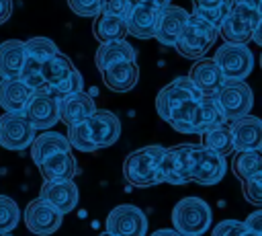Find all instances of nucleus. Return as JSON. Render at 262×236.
Segmentation results:
<instances>
[{
  "label": "nucleus",
  "mask_w": 262,
  "mask_h": 236,
  "mask_svg": "<svg viewBox=\"0 0 262 236\" xmlns=\"http://www.w3.org/2000/svg\"><path fill=\"white\" fill-rule=\"evenodd\" d=\"M186 78L192 82V86L203 96H209V99H213L215 92L225 84V76L221 74V70H219V66L215 64L213 57L194 60V64L190 66Z\"/></svg>",
  "instance_id": "nucleus-13"
},
{
  "label": "nucleus",
  "mask_w": 262,
  "mask_h": 236,
  "mask_svg": "<svg viewBox=\"0 0 262 236\" xmlns=\"http://www.w3.org/2000/svg\"><path fill=\"white\" fill-rule=\"evenodd\" d=\"M86 127H88V133H90L96 150L113 146L121 135V121L111 111H96L86 121Z\"/></svg>",
  "instance_id": "nucleus-17"
},
{
  "label": "nucleus",
  "mask_w": 262,
  "mask_h": 236,
  "mask_svg": "<svg viewBox=\"0 0 262 236\" xmlns=\"http://www.w3.org/2000/svg\"><path fill=\"white\" fill-rule=\"evenodd\" d=\"M104 226V232L111 236H145L147 218L137 205L121 203L108 211Z\"/></svg>",
  "instance_id": "nucleus-9"
},
{
  "label": "nucleus",
  "mask_w": 262,
  "mask_h": 236,
  "mask_svg": "<svg viewBox=\"0 0 262 236\" xmlns=\"http://www.w3.org/2000/svg\"><path fill=\"white\" fill-rule=\"evenodd\" d=\"M23 115L35 129H49L59 121V103L49 92H35Z\"/></svg>",
  "instance_id": "nucleus-15"
},
{
  "label": "nucleus",
  "mask_w": 262,
  "mask_h": 236,
  "mask_svg": "<svg viewBox=\"0 0 262 236\" xmlns=\"http://www.w3.org/2000/svg\"><path fill=\"white\" fill-rule=\"evenodd\" d=\"M98 236H111V234H108V232H100Z\"/></svg>",
  "instance_id": "nucleus-47"
},
{
  "label": "nucleus",
  "mask_w": 262,
  "mask_h": 236,
  "mask_svg": "<svg viewBox=\"0 0 262 236\" xmlns=\"http://www.w3.org/2000/svg\"><path fill=\"white\" fill-rule=\"evenodd\" d=\"M12 14V0H0V25H4Z\"/></svg>",
  "instance_id": "nucleus-42"
},
{
  "label": "nucleus",
  "mask_w": 262,
  "mask_h": 236,
  "mask_svg": "<svg viewBox=\"0 0 262 236\" xmlns=\"http://www.w3.org/2000/svg\"><path fill=\"white\" fill-rule=\"evenodd\" d=\"M188 21V10H184L182 6H176V4H168L162 8V16H160V23H158V31H156V39L162 43V45H168V47H174L184 25Z\"/></svg>",
  "instance_id": "nucleus-18"
},
{
  "label": "nucleus",
  "mask_w": 262,
  "mask_h": 236,
  "mask_svg": "<svg viewBox=\"0 0 262 236\" xmlns=\"http://www.w3.org/2000/svg\"><path fill=\"white\" fill-rule=\"evenodd\" d=\"M199 99H203V94L192 86V82L186 76H180V78H174L170 84H166L158 92V96H156V111H158V115L164 121H170L172 115L182 105H186L188 101H199Z\"/></svg>",
  "instance_id": "nucleus-8"
},
{
  "label": "nucleus",
  "mask_w": 262,
  "mask_h": 236,
  "mask_svg": "<svg viewBox=\"0 0 262 236\" xmlns=\"http://www.w3.org/2000/svg\"><path fill=\"white\" fill-rule=\"evenodd\" d=\"M61 220L63 215L39 197L29 201V205L25 207V226L29 232L37 236H51L53 232L59 230Z\"/></svg>",
  "instance_id": "nucleus-11"
},
{
  "label": "nucleus",
  "mask_w": 262,
  "mask_h": 236,
  "mask_svg": "<svg viewBox=\"0 0 262 236\" xmlns=\"http://www.w3.org/2000/svg\"><path fill=\"white\" fill-rule=\"evenodd\" d=\"M92 35L98 43H111V41H123L127 33V21L108 12H98L92 23Z\"/></svg>",
  "instance_id": "nucleus-25"
},
{
  "label": "nucleus",
  "mask_w": 262,
  "mask_h": 236,
  "mask_svg": "<svg viewBox=\"0 0 262 236\" xmlns=\"http://www.w3.org/2000/svg\"><path fill=\"white\" fill-rule=\"evenodd\" d=\"M217 37H219L217 27L209 25L207 21H203L196 14H188V21H186L174 49L186 60H201L213 47Z\"/></svg>",
  "instance_id": "nucleus-3"
},
{
  "label": "nucleus",
  "mask_w": 262,
  "mask_h": 236,
  "mask_svg": "<svg viewBox=\"0 0 262 236\" xmlns=\"http://www.w3.org/2000/svg\"><path fill=\"white\" fill-rule=\"evenodd\" d=\"M41 66H43V62L33 60V57H27L25 64H23V70H20V74H18V78H20L27 86H31L35 92H47V84H45V80H43V70H41Z\"/></svg>",
  "instance_id": "nucleus-31"
},
{
  "label": "nucleus",
  "mask_w": 262,
  "mask_h": 236,
  "mask_svg": "<svg viewBox=\"0 0 262 236\" xmlns=\"http://www.w3.org/2000/svg\"><path fill=\"white\" fill-rule=\"evenodd\" d=\"M145 2H149V4H154V6H158V8H164V6L172 4V0H145Z\"/></svg>",
  "instance_id": "nucleus-45"
},
{
  "label": "nucleus",
  "mask_w": 262,
  "mask_h": 236,
  "mask_svg": "<svg viewBox=\"0 0 262 236\" xmlns=\"http://www.w3.org/2000/svg\"><path fill=\"white\" fill-rule=\"evenodd\" d=\"M39 199L49 203L53 209H57L61 215L74 211L78 205V187L72 181H43Z\"/></svg>",
  "instance_id": "nucleus-14"
},
{
  "label": "nucleus",
  "mask_w": 262,
  "mask_h": 236,
  "mask_svg": "<svg viewBox=\"0 0 262 236\" xmlns=\"http://www.w3.org/2000/svg\"><path fill=\"white\" fill-rule=\"evenodd\" d=\"M100 74L104 86L111 88L113 92H129L131 88H135L139 80V66L137 62H123L113 68H106Z\"/></svg>",
  "instance_id": "nucleus-22"
},
{
  "label": "nucleus",
  "mask_w": 262,
  "mask_h": 236,
  "mask_svg": "<svg viewBox=\"0 0 262 236\" xmlns=\"http://www.w3.org/2000/svg\"><path fill=\"white\" fill-rule=\"evenodd\" d=\"M123 62H135V49L131 43L123 41H111V43H100L96 53H94V64L100 72L106 68H113Z\"/></svg>",
  "instance_id": "nucleus-23"
},
{
  "label": "nucleus",
  "mask_w": 262,
  "mask_h": 236,
  "mask_svg": "<svg viewBox=\"0 0 262 236\" xmlns=\"http://www.w3.org/2000/svg\"><path fill=\"white\" fill-rule=\"evenodd\" d=\"M260 66H262V55H260Z\"/></svg>",
  "instance_id": "nucleus-48"
},
{
  "label": "nucleus",
  "mask_w": 262,
  "mask_h": 236,
  "mask_svg": "<svg viewBox=\"0 0 262 236\" xmlns=\"http://www.w3.org/2000/svg\"><path fill=\"white\" fill-rule=\"evenodd\" d=\"M25 60H27L25 41L6 39L0 43V76L2 78H18Z\"/></svg>",
  "instance_id": "nucleus-26"
},
{
  "label": "nucleus",
  "mask_w": 262,
  "mask_h": 236,
  "mask_svg": "<svg viewBox=\"0 0 262 236\" xmlns=\"http://www.w3.org/2000/svg\"><path fill=\"white\" fill-rule=\"evenodd\" d=\"M242 236H258V234H254V232H250V230H248V228H246V230H244V232H242Z\"/></svg>",
  "instance_id": "nucleus-46"
},
{
  "label": "nucleus",
  "mask_w": 262,
  "mask_h": 236,
  "mask_svg": "<svg viewBox=\"0 0 262 236\" xmlns=\"http://www.w3.org/2000/svg\"><path fill=\"white\" fill-rule=\"evenodd\" d=\"M227 164L225 158L203 148L201 144H192L190 148V162H188V181L211 187L217 185L225 176Z\"/></svg>",
  "instance_id": "nucleus-7"
},
{
  "label": "nucleus",
  "mask_w": 262,
  "mask_h": 236,
  "mask_svg": "<svg viewBox=\"0 0 262 236\" xmlns=\"http://www.w3.org/2000/svg\"><path fill=\"white\" fill-rule=\"evenodd\" d=\"M213 60L219 66V70L225 76V80L244 82L254 70V53L250 51L248 45L221 43L217 47Z\"/></svg>",
  "instance_id": "nucleus-6"
},
{
  "label": "nucleus",
  "mask_w": 262,
  "mask_h": 236,
  "mask_svg": "<svg viewBox=\"0 0 262 236\" xmlns=\"http://www.w3.org/2000/svg\"><path fill=\"white\" fill-rule=\"evenodd\" d=\"M219 113L225 121L233 123L246 115H250V109L254 105V92L246 82L225 80V84L215 92L213 96Z\"/></svg>",
  "instance_id": "nucleus-5"
},
{
  "label": "nucleus",
  "mask_w": 262,
  "mask_h": 236,
  "mask_svg": "<svg viewBox=\"0 0 262 236\" xmlns=\"http://www.w3.org/2000/svg\"><path fill=\"white\" fill-rule=\"evenodd\" d=\"M41 70H43V80H45L47 90H49V88L57 86L59 82H63L68 76H72L78 68L72 64V60H70L68 55H63V53L59 51V53H55L53 57L45 60L43 66H41Z\"/></svg>",
  "instance_id": "nucleus-29"
},
{
  "label": "nucleus",
  "mask_w": 262,
  "mask_h": 236,
  "mask_svg": "<svg viewBox=\"0 0 262 236\" xmlns=\"http://www.w3.org/2000/svg\"><path fill=\"white\" fill-rule=\"evenodd\" d=\"M244 230H246L244 222H239V220H223V222L215 224L211 236H242Z\"/></svg>",
  "instance_id": "nucleus-39"
},
{
  "label": "nucleus",
  "mask_w": 262,
  "mask_h": 236,
  "mask_svg": "<svg viewBox=\"0 0 262 236\" xmlns=\"http://www.w3.org/2000/svg\"><path fill=\"white\" fill-rule=\"evenodd\" d=\"M59 152H72V146H70L68 137L57 131H43L41 135H35V140L31 144V158L37 166L43 160H47L49 156L59 154Z\"/></svg>",
  "instance_id": "nucleus-24"
},
{
  "label": "nucleus",
  "mask_w": 262,
  "mask_h": 236,
  "mask_svg": "<svg viewBox=\"0 0 262 236\" xmlns=\"http://www.w3.org/2000/svg\"><path fill=\"white\" fill-rule=\"evenodd\" d=\"M135 4H139V0H102L100 12H108V14H115V16H121L127 21V16L135 8Z\"/></svg>",
  "instance_id": "nucleus-37"
},
{
  "label": "nucleus",
  "mask_w": 262,
  "mask_h": 236,
  "mask_svg": "<svg viewBox=\"0 0 262 236\" xmlns=\"http://www.w3.org/2000/svg\"><path fill=\"white\" fill-rule=\"evenodd\" d=\"M20 222V209L14 199L8 195H0V234H8Z\"/></svg>",
  "instance_id": "nucleus-33"
},
{
  "label": "nucleus",
  "mask_w": 262,
  "mask_h": 236,
  "mask_svg": "<svg viewBox=\"0 0 262 236\" xmlns=\"http://www.w3.org/2000/svg\"><path fill=\"white\" fill-rule=\"evenodd\" d=\"M244 226H246L250 232L262 236V207H260V209H254V211L244 220Z\"/></svg>",
  "instance_id": "nucleus-40"
},
{
  "label": "nucleus",
  "mask_w": 262,
  "mask_h": 236,
  "mask_svg": "<svg viewBox=\"0 0 262 236\" xmlns=\"http://www.w3.org/2000/svg\"><path fill=\"white\" fill-rule=\"evenodd\" d=\"M151 236H180L174 228H162V230H156Z\"/></svg>",
  "instance_id": "nucleus-44"
},
{
  "label": "nucleus",
  "mask_w": 262,
  "mask_h": 236,
  "mask_svg": "<svg viewBox=\"0 0 262 236\" xmlns=\"http://www.w3.org/2000/svg\"><path fill=\"white\" fill-rule=\"evenodd\" d=\"M68 6L74 10V14L96 16L102 10V0H68Z\"/></svg>",
  "instance_id": "nucleus-38"
},
{
  "label": "nucleus",
  "mask_w": 262,
  "mask_h": 236,
  "mask_svg": "<svg viewBox=\"0 0 262 236\" xmlns=\"http://www.w3.org/2000/svg\"><path fill=\"white\" fill-rule=\"evenodd\" d=\"M139 2H143V0H139Z\"/></svg>",
  "instance_id": "nucleus-50"
},
{
  "label": "nucleus",
  "mask_w": 262,
  "mask_h": 236,
  "mask_svg": "<svg viewBox=\"0 0 262 236\" xmlns=\"http://www.w3.org/2000/svg\"><path fill=\"white\" fill-rule=\"evenodd\" d=\"M0 236H8V234H0Z\"/></svg>",
  "instance_id": "nucleus-49"
},
{
  "label": "nucleus",
  "mask_w": 262,
  "mask_h": 236,
  "mask_svg": "<svg viewBox=\"0 0 262 236\" xmlns=\"http://www.w3.org/2000/svg\"><path fill=\"white\" fill-rule=\"evenodd\" d=\"M213 222L211 207L201 197H184L172 209V226L180 236H201Z\"/></svg>",
  "instance_id": "nucleus-4"
},
{
  "label": "nucleus",
  "mask_w": 262,
  "mask_h": 236,
  "mask_svg": "<svg viewBox=\"0 0 262 236\" xmlns=\"http://www.w3.org/2000/svg\"><path fill=\"white\" fill-rule=\"evenodd\" d=\"M192 2V8L194 10H207V8H215V6H221L229 0H190Z\"/></svg>",
  "instance_id": "nucleus-41"
},
{
  "label": "nucleus",
  "mask_w": 262,
  "mask_h": 236,
  "mask_svg": "<svg viewBox=\"0 0 262 236\" xmlns=\"http://www.w3.org/2000/svg\"><path fill=\"white\" fill-rule=\"evenodd\" d=\"M201 146L219 154V156H229L231 152H235L233 148V135H231V123L223 121L219 125H213L211 129H207L205 133H201Z\"/></svg>",
  "instance_id": "nucleus-28"
},
{
  "label": "nucleus",
  "mask_w": 262,
  "mask_h": 236,
  "mask_svg": "<svg viewBox=\"0 0 262 236\" xmlns=\"http://www.w3.org/2000/svg\"><path fill=\"white\" fill-rule=\"evenodd\" d=\"M43 181H72L76 174V160L72 152H59L43 160L39 166Z\"/></svg>",
  "instance_id": "nucleus-27"
},
{
  "label": "nucleus",
  "mask_w": 262,
  "mask_h": 236,
  "mask_svg": "<svg viewBox=\"0 0 262 236\" xmlns=\"http://www.w3.org/2000/svg\"><path fill=\"white\" fill-rule=\"evenodd\" d=\"M233 148L239 150H262V119L246 115L231 123Z\"/></svg>",
  "instance_id": "nucleus-20"
},
{
  "label": "nucleus",
  "mask_w": 262,
  "mask_h": 236,
  "mask_svg": "<svg viewBox=\"0 0 262 236\" xmlns=\"http://www.w3.org/2000/svg\"><path fill=\"white\" fill-rule=\"evenodd\" d=\"M252 41H254L256 45H260V47H262V18H260V23H258V25H256V29H254Z\"/></svg>",
  "instance_id": "nucleus-43"
},
{
  "label": "nucleus",
  "mask_w": 262,
  "mask_h": 236,
  "mask_svg": "<svg viewBox=\"0 0 262 236\" xmlns=\"http://www.w3.org/2000/svg\"><path fill=\"white\" fill-rule=\"evenodd\" d=\"M68 142L72 148L80 150V152H96V146L92 144V137L88 133L86 121L84 123H76V125H68Z\"/></svg>",
  "instance_id": "nucleus-34"
},
{
  "label": "nucleus",
  "mask_w": 262,
  "mask_h": 236,
  "mask_svg": "<svg viewBox=\"0 0 262 236\" xmlns=\"http://www.w3.org/2000/svg\"><path fill=\"white\" fill-rule=\"evenodd\" d=\"M231 168H233V174L237 179H242V183L254 179L256 174L262 172V152L260 150H239V152H235V156L231 160Z\"/></svg>",
  "instance_id": "nucleus-30"
},
{
  "label": "nucleus",
  "mask_w": 262,
  "mask_h": 236,
  "mask_svg": "<svg viewBox=\"0 0 262 236\" xmlns=\"http://www.w3.org/2000/svg\"><path fill=\"white\" fill-rule=\"evenodd\" d=\"M35 90L27 86L20 78H2L0 80V107L4 113H23L33 99Z\"/></svg>",
  "instance_id": "nucleus-19"
},
{
  "label": "nucleus",
  "mask_w": 262,
  "mask_h": 236,
  "mask_svg": "<svg viewBox=\"0 0 262 236\" xmlns=\"http://www.w3.org/2000/svg\"><path fill=\"white\" fill-rule=\"evenodd\" d=\"M190 148L192 144H180L166 148L162 158V183L170 185H186L188 181V162H190Z\"/></svg>",
  "instance_id": "nucleus-12"
},
{
  "label": "nucleus",
  "mask_w": 262,
  "mask_h": 236,
  "mask_svg": "<svg viewBox=\"0 0 262 236\" xmlns=\"http://www.w3.org/2000/svg\"><path fill=\"white\" fill-rule=\"evenodd\" d=\"M96 103L88 92H78L74 96H68L63 101H59V121H63L66 125H76V123H84L88 121L94 113H96Z\"/></svg>",
  "instance_id": "nucleus-21"
},
{
  "label": "nucleus",
  "mask_w": 262,
  "mask_h": 236,
  "mask_svg": "<svg viewBox=\"0 0 262 236\" xmlns=\"http://www.w3.org/2000/svg\"><path fill=\"white\" fill-rule=\"evenodd\" d=\"M242 193H244V199L256 207H262V172L256 174L254 179L250 181H244L242 183Z\"/></svg>",
  "instance_id": "nucleus-36"
},
{
  "label": "nucleus",
  "mask_w": 262,
  "mask_h": 236,
  "mask_svg": "<svg viewBox=\"0 0 262 236\" xmlns=\"http://www.w3.org/2000/svg\"><path fill=\"white\" fill-rule=\"evenodd\" d=\"M262 18V0H229V12L219 27L225 43L246 45Z\"/></svg>",
  "instance_id": "nucleus-1"
},
{
  "label": "nucleus",
  "mask_w": 262,
  "mask_h": 236,
  "mask_svg": "<svg viewBox=\"0 0 262 236\" xmlns=\"http://www.w3.org/2000/svg\"><path fill=\"white\" fill-rule=\"evenodd\" d=\"M35 127L25 119L23 113L0 115V146L12 152L29 148L35 140Z\"/></svg>",
  "instance_id": "nucleus-10"
},
{
  "label": "nucleus",
  "mask_w": 262,
  "mask_h": 236,
  "mask_svg": "<svg viewBox=\"0 0 262 236\" xmlns=\"http://www.w3.org/2000/svg\"><path fill=\"white\" fill-rule=\"evenodd\" d=\"M166 148L164 146H143L131 152L123 164V176L133 187H154L162 183V158Z\"/></svg>",
  "instance_id": "nucleus-2"
},
{
  "label": "nucleus",
  "mask_w": 262,
  "mask_h": 236,
  "mask_svg": "<svg viewBox=\"0 0 262 236\" xmlns=\"http://www.w3.org/2000/svg\"><path fill=\"white\" fill-rule=\"evenodd\" d=\"M162 16V8L149 4V2H139L127 16V33L137 37V39H151L156 37L158 23Z\"/></svg>",
  "instance_id": "nucleus-16"
},
{
  "label": "nucleus",
  "mask_w": 262,
  "mask_h": 236,
  "mask_svg": "<svg viewBox=\"0 0 262 236\" xmlns=\"http://www.w3.org/2000/svg\"><path fill=\"white\" fill-rule=\"evenodd\" d=\"M82 88H84V80H82L80 72L76 70L72 76H68L63 82H59L57 86L49 88L47 92H49V94L59 103V101H63V99H68V96H74V94L82 92Z\"/></svg>",
  "instance_id": "nucleus-35"
},
{
  "label": "nucleus",
  "mask_w": 262,
  "mask_h": 236,
  "mask_svg": "<svg viewBox=\"0 0 262 236\" xmlns=\"http://www.w3.org/2000/svg\"><path fill=\"white\" fill-rule=\"evenodd\" d=\"M25 53H27V57L45 62V60L53 57L55 53H59V49H57V43H53L49 37H33V39L25 41Z\"/></svg>",
  "instance_id": "nucleus-32"
}]
</instances>
